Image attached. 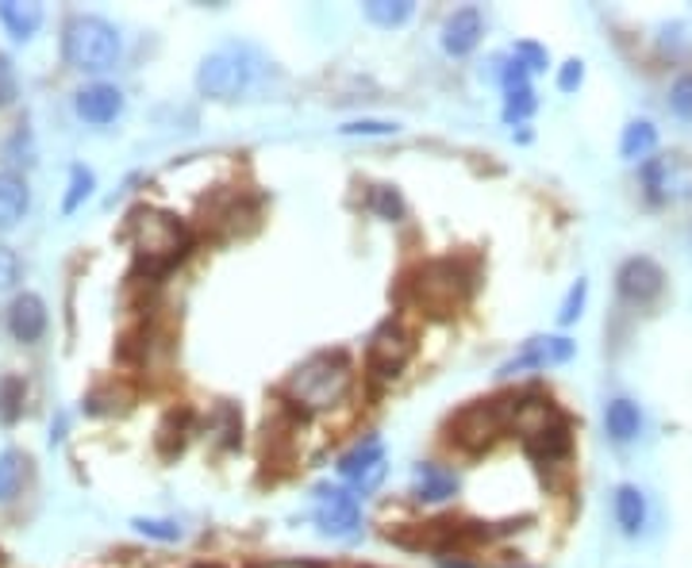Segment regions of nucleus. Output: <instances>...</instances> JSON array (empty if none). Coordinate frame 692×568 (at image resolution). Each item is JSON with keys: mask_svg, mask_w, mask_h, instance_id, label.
<instances>
[{"mask_svg": "<svg viewBox=\"0 0 692 568\" xmlns=\"http://www.w3.org/2000/svg\"><path fill=\"white\" fill-rule=\"evenodd\" d=\"M508 427V407L493 404V399H481V404H470L450 419V438L454 445H462L465 453H481L496 442Z\"/></svg>", "mask_w": 692, "mask_h": 568, "instance_id": "7", "label": "nucleus"}, {"mask_svg": "<svg viewBox=\"0 0 692 568\" xmlns=\"http://www.w3.org/2000/svg\"><path fill=\"white\" fill-rule=\"evenodd\" d=\"M32 208V193H27V181L20 173L4 170L0 173V231H12L20 219Z\"/></svg>", "mask_w": 692, "mask_h": 568, "instance_id": "17", "label": "nucleus"}, {"mask_svg": "<svg viewBox=\"0 0 692 568\" xmlns=\"http://www.w3.org/2000/svg\"><path fill=\"white\" fill-rule=\"evenodd\" d=\"M412 488H416V499H424V503H442V499L458 496V476L442 465H419L416 476H412Z\"/></svg>", "mask_w": 692, "mask_h": 568, "instance_id": "19", "label": "nucleus"}, {"mask_svg": "<svg viewBox=\"0 0 692 568\" xmlns=\"http://www.w3.org/2000/svg\"><path fill=\"white\" fill-rule=\"evenodd\" d=\"M315 522L327 537H355L362 526V507L346 488H315Z\"/></svg>", "mask_w": 692, "mask_h": 568, "instance_id": "9", "label": "nucleus"}, {"mask_svg": "<svg viewBox=\"0 0 692 568\" xmlns=\"http://www.w3.org/2000/svg\"><path fill=\"white\" fill-rule=\"evenodd\" d=\"M412 289H416L419 308H427L431 315H454L470 297V277L454 262H431L419 269Z\"/></svg>", "mask_w": 692, "mask_h": 568, "instance_id": "5", "label": "nucleus"}, {"mask_svg": "<svg viewBox=\"0 0 692 568\" xmlns=\"http://www.w3.org/2000/svg\"><path fill=\"white\" fill-rule=\"evenodd\" d=\"M62 58L81 73H104L119 62V32L101 16H73L62 32Z\"/></svg>", "mask_w": 692, "mask_h": 568, "instance_id": "3", "label": "nucleus"}, {"mask_svg": "<svg viewBox=\"0 0 692 568\" xmlns=\"http://www.w3.org/2000/svg\"><path fill=\"white\" fill-rule=\"evenodd\" d=\"M581 81H585V62H581V58H569V62L558 70V89H562V93H577V89H581Z\"/></svg>", "mask_w": 692, "mask_h": 568, "instance_id": "36", "label": "nucleus"}, {"mask_svg": "<svg viewBox=\"0 0 692 568\" xmlns=\"http://www.w3.org/2000/svg\"><path fill=\"white\" fill-rule=\"evenodd\" d=\"M338 476L350 480L358 491H373L385 476V442L381 438H366L350 453L338 457Z\"/></svg>", "mask_w": 692, "mask_h": 568, "instance_id": "11", "label": "nucleus"}, {"mask_svg": "<svg viewBox=\"0 0 692 568\" xmlns=\"http://www.w3.org/2000/svg\"><path fill=\"white\" fill-rule=\"evenodd\" d=\"M412 12H416V4L412 0H370L366 4V20L378 27H401L412 20Z\"/></svg>", "mask_w": 692, "mask_h": 568, "instance_id": "24", "label": "nucleus"}, {"mask_svg": "<svg viewBox=\"0 0 692 568\" xmlns=\"http://www.w3.org/2000/svg\"><path fill=\"white\" fill-rule=\"evenodd\" d=\"M0 24L9 27L12 39H32L43 24V4H35V0H0Z\"/></svg>", "mask_w": 692, "mask_h": 568, "instance_id": "18", "label": "nucleus"}, {"mask_svg": "<svg viewBox=\"0 0 692 568\" xmlns=\"http://www.w3.org/2000/svg\"><path fill=\"white\" fill-rule=\"evenodd\" d=\"M643 188L654 204H689L692 200V158L689 154H658L643 162Z\"/></svg>", "mask_w": 692, "mask_h": 568, "instance_id": "6", "label": "nucleus"}, {"mask_svg": "<svg viewBox=\"0 0 692 568\" xmlns=\"http://www.w3.org/2000/svg\"><path fill=\"white\" fill-rule=\"evenodd\" d=\"M370 208L378 211L381 219H401L404 216V200H401V193H396V188H389V185H378L370 193Z\"/></svg>", "mask_w": 692, "mask_h": 568, "instance_id": "29", "label": "nucleus"}, {"mask_svg": "<svg viewBox=\"0 0 692 568\" xmlns=\"http://www.w3.org/2000/svg\"><path fill=\"white\" fill-rule=\"evenodd\" d=\"M135 530L147 537H158V542H177L182 537L177 522H162V519H135Z\"/></svg>", "mask_w": 692, "mask_h": 568, "instance_id": "32", "label": "nucleus"}, {"mask_svg": "<svg viewBox=\"0 0 692 568\" xmlns=\"http://www.w3.org/2000/svg\"><path fill=\"white\" fill-rule=\"evenodd\" d=\"M412 358V338L404 335V327L396 323H385L370 335V346H366V361L378 376H396Z\"/></svg>", "mask_w": 692, "mask_h": 568, "instance_id": "12", "label": "nucleus"}, {"mask_svg": "<svg viewBox=\"0 0 692 568\" xmlns=\"http://www.w3.org/2000/svg\"><path fill=\"white\" fill-rule=\"evenodd\" d=\"M131 239L139 257L150 269H170L177 257L189 250V231L165 211H135L131 216Z\"/></svg>", "mask_w": 692, "mask_h": 568, "instance_id": "4", "label": "nucleus"}, {"mask_svg": "<svg viewBox=\"0 0 692 568\" xmlns=\"http://www.w3.org/2000/svg\"><path fill=\"white\" fill-rule=\"evenodd\" d=\"M9 331L16 343H39L47 331V304L35 292H20L9 308Z\"/></svg>", "mask_w": 692, "mask_h": 568, "instance_id": "16", "label": "nucleus"}, {"mask_svg": "<svg viewBox=\"0 0 692 568\" xmlns=\"http://www.w3.org/2000/svg\"><path fill=\"white\" fill-rule=\"evenodd\" d=\"M197 568H208V565H197Z\"/></svg>", "mask_w": 692, "mask_h": 568, "instance_id": "38", "label": "nucleus"}, {"mask_svg": "<svg viewBox=\"0 0 692 568\" xmlns=\"http://www.w3.org/2000/svg\"><path fill=\"white\" fill-rule=\"evenodd\" d=\"M481 35H485V20H481L477 9H458L454 16H447L442 24V50L450 58H465L477 50Z\"/></svg>", "mask_w": 692, "mask_h": 568, "instance_id": "14", "label": "nucleus"}, {"mask_svg": "<svg viewBox=\"0 0 692 568\" xmlns=\"http://www.w3.org/2000/svg\"><path fill=\"white\" fill-rule=\"evenodd\" d=\"M266 568H320V565H312V560H274Z\"/></svg>", "mask_w": 692, "mask_h": 568, "instance_id": "37", "label": "nucleus"}, {"mask_svg": "<svg viewBox=\"0 0 692 568\" xmlns=\"http://www.w3.org/2000/svg\"><path fill=\"white\" fill-rule=\"evenodd\" d=\"M669 112L684 124H692V73H681L669 89Z\"/></svg>", "mask_w": 692, "mask_h": 568, "instance_id": "28", "label": "nucleus"}, {"mask_svg": "<svg viewBox=\"0 0 692 568\" xmlns=\"http://www.w3.org/2000/svg\"><path fill=\"white\" fill-rule=\"evenodd\" d=\"M523 442H528V453L539 465H554V461L569 457V450H574V434H569L566 415H551L539 430L523 434Z\"/></svg>", "mask_w": 692, "mask_h": 568, "instance_id": "13", "label": "nucleus"}, {"mask_svg": "<svg viewBox=\"0 0 692 568\" xmlns=\"http://www.w3.org/2000/svg\"><path fill=\"white\" fill-rule=\"evenodd\" d=\"M20 280V257L12 246H0V292L12 289Z\"/></svg>", "mask_w": 692, "mask_h": 568, "instance_id": "35", "label": "nucleus"}, {"mask_svg": "<svg viewBox=\"0 0 692 568\" xmlns=\"http://www.w3.org/2000/svg\"><path fill=\"white\" fill-rule=\"evenodd\" d=\"M577 358V343H569L566 335H543V338H531L523 343V350L516 358H508L500 366L496 376H519V373H535V369H554V366H566V361Z\"/></svg>", "mask_w": 692, "mask_h": 568, "instance_id": "8", "label": "nucleus"}, {"mask_svg": "<svg viewBox=\"0 0 692 568\" xmlns=\"http://www.w3.org/2000/svg\"><path fill=\"white\" fill-rule=\"evenodd\" d=\"M585 297H589V280H577L574 289H569L566 304H562V312H558V323H562V327H569V323L581 320V312H585Z\"/></svg>", "mask_w": 692, "mask_h": 568, "instance_id": "31", "label": "nucleus"}, {"mask_svg": "<svg viewBox=\"0 0 692 568\" xmlns=\"http://www.w3.org/2000/svg\"><path fill=\"white\" fill-rule=\"evenodd\" d=\"M24 476H27V457L16 450H4L0 453V503H9V499L20 496L24 488Z\"/></svg>", "mask_w": 692, "mask_h": 568, "instance_id": "23", "label": "nucleus"}, {"mask_svg": "<svg viewBox=\"0 0 692 568\" xmlns=\"http://www.w3.org/2000/svg\"><path fill=\"white\" fill-rule=\"evenodd\" d=\"M355 384V366L343 350H323L304 358L285 381V396L300 411H327V407L343 404L346 392Z\"/></svg>", "mask_w": 692, "mask_h": 568, "instance_id": "1", "label": "nucleus"}, {"mask_svg": "<svg viewBox=\"0 0 692 568\" xmlns=\"http://www.w3.org/2000/svg\"><path fill=\"white\" fill-rule=\"evenodd\" d=\"M511 58H516L519 66L528 73H543L546 66H551V55H546V47H539V43H516V50H511Z\"/></svg>", "mask_w": 692, "mask_h": 568, "instance_id": "30", "label": "nucleus"}, {"mask_svg": "<svg viewBox=\"0 0 692 568\" xmlns=\"http://www.w3.org/2000/svg\"><path fill=\"white\" fill-rule=\"evenodd\" d=\"M654 147H658V127L650 119H631L623 127V139H620V158L623 162H650Z\"/></svg>", "mask_w": 692, "mask_h": 568, "instance_id": "22", "label": "nucleus"}, {"mask_svg": "<svg viewBox=\"0 0 692 568\" xmlns=\"http://www.w3.org/2000/svg\"><path fill=\"white\" fill-rule=\"evenodd\" d=\"M615 289H620V297L627 300V304L646 308L666 289V273H661V265L654 262V257H643V254L627 257V262L620 265V273H615Z\"/></svg>", "mask_w": 692, "mask_h": 568, "instance_id": "10", "label": "nucleus"}, {"mask_svg": "<svg viewBox=\"0 0 692 568\" xmlns=\"http://www.w3.org/2000/svg\"><path fill=\"white\" fill-rule=\"evenodd\" d=\"M20 93V81H16V66L9 62V55H0V108H9Z\"/></svg>", "mask_w": 692, "mask_h": 568, "instance_id": "33", "label": "nucleus"}, {"mask_svg": "<svg viewBox=\"0 0 692 568\" xmlns=\"http://www.w3.org/2000/svg\"><path fill=\"white\" fill-rule=\"evenodd\" d=\"M343 135H396L401 127L393 119H355V124H343L338 127Z\"/></svg>", "mask_w": 692, "mask_h": 568, "instance_id": "34", "label": "nucleus"}, {"mask_svg": "<svg viewBox=\"0 0 692 568\" xmlns=\"http://www.w3.org/2000/svg\"><path fill=\"white\" fill-rule=\"evenodd\" d=\"M73 108H78V116L85 119V124L104 127V124H112L119 112H124V93H119L116 85H104V81H96V85L81 89L78 101H73Z\"/></svg>", "mask_w": 692, "mask_h": 568, "instance_id": "15", "label": "nucleus"}, {"mask_svg": "<svg viewBox=\"0 0 692 568\" xmlns=\"http://www.w3.org/2000/svg\"><path fill=\"white\" fill-rule=\"evenodd\" d=\"M531 112H535V89L531 85L508 89V93H504V119H508V124H523Z\"/></svg>", "mask_w": 692, "mask_h": 568, "instance_id": "26", "label": "nucleus"}, {"mask_svg": "<svg viewBox=\"0 0 692 568\" xmlns=\"http://www.w3.org/2000/svg\"><path fill=\"white\" fill-rule=\"evenodd\" d=\"M262 70H266V62L258 58V50L231 43V47L212 50V55L200 62L197 89L205 96H212V101H220V104L243 101L246 93H254Z\"/></svg>", "mask_w": 692, "mask_h": 568, "instance_id": "2", "label": "nucleus"}, {"mask_svg": "<svg viewBox=\"0 0 692 568\" xmlns=\"http://www.w3.org/2000/svg\"><path fill=\"white\" fill-rule=\"evenodd\" d=\"M604 427L608 434H612V442L627 445L635 442L638 434H643V411H638V404H631V399H612L604 411Z\"/></svg>", "mask_w": 692, "mask_h": 568, "instance_id": "20", "label": "nucleus"}, {"mask_svg": "<svg viewBox=\"0 0 692 568\" xmlns=\"http://www.w3.org/2000/svg\"><path fill=\"white\" fill-rule=\"evenodd\" d=\"M93 196V173L85 170V165H73L70 170V193H66V204H62V211L70 216V211H78L81 204Z\"/></svg>", "mask_w": 692, "mask_h": 568, "instance_id": "27", "label": "nucleus"}, {"mask_svg": "<svg viewBox=\"0 0 692 568\" xmlns=\"http://www.w3.org/2000/svg\"><path fill=\"white\" fill-rule=\"evenodd\" d=\"M615 522L627 537H638L646 526V496L635 484H620L615 488Z\"/></svg>", "mask_w": 692, "mask_h": 568, "instance_id": "21", "label": "nucleus"}, {"mask_svg": "<svg viewBox=\"0 0 692 568\" xmlns=\"http://www.w3.org/2000/svg\"><path fill=\"white\" fill-rule=\"evenodd\" d=\"M24 381L20 376H0V422H16L24 415Z\"/></svg>", "mask_w": 692, "mask_h": 568, "instance_id": "25", "label": "nucleus"}]
</instances>
